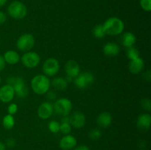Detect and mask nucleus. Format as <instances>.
<instances>
[{
  "label": "nucleus",
  "instance_id": "nucleus-3",
  "mask_svg": "<svg viewBox=\"0 0 151 150\" xmlns=\"http://www.w3.org/2000/svg\"><path fill=\"white\" fill-rule=\"evenodd\" d=\"M7 84L12 85L14 88L15 94L20 98H25L28 95L29 90L27 88L26 84L23 78L19 76H9L7 79Z\"/></svg>",
  "mask_w": 151,
  "mask_h": 150
},
{
  "label": "nucleus",
  "instance_id": "nucleus-33",
  "mask_svg": "<svg viewBox=\"0 0 151 150\" xmlns=\"http://www.w3.org/2000/svg\"><path fill=\"white\" fill-rule=\"evenodd\" d=\"M6 66V63L5 60H4V57L2 55L0 54V71H2L4 69Z\"/></svg>",
  "mask_w": 151,
  "mask_h": 150
},
{
  "label": "nucleus",
  "instance_id": "nucleus-39",
  "mask_svg": "<svg viewBox=\"0 0 151 150\" xmlns=\"http://www.w3.org/2000/svg\"><path fill=\"white\" fill-rule=\"evenodd\" d=\"M1 77H0V83H1Z\"/></svg>",
  "mask_w": 151,
  "mask_h": 150
},
{
  "label": "nucleus",
  "instance_id": "nucleus-12",
  "mask_svg": "<svg viewBox=\"0 0 151 150\" xmlns=\"http://www.w3.org/2000/svg\"><path fill=\"white\" fill-rule=\"evenodd\" d=\"M53 112H54L53 104L50 101H44L41 103L38 107L37 114L40 119L45 120L49 119L52 115Z\"/></svg>",
  "mask_w": 151,
  "mask_h": 150
},
{
  "label": "nucleus",
  "instance_id": "nucleus-13",
  "mask_svg": "<svg viewBox=\"0 0 151 150\" xmlns=\"http://www.w3.org/2000/svg\"><path fill=\"white\" fill-rule=\"evenodd\" d=\"M65 71H66V76L75 79L81 73V67L78 62L75 60H68L65 65Z\"/></svg>",
  "mask_w": 151,
  "mask_h": 150
},
{
  "label": "nucleus",
  "instance_id": "nucleus-28",
  "mask_svg": "<svg viewBox=\"0 0 151 150\" xmlns=\"http://www.w3.org/2000/svg\"><path fill=\"white\" fill-rule=\"evenodd\" d=\"M141 105L143 109L150 112L151 110V101L149 98H144L141 101Z\"/></svg>",
  "mask_w": 151,
  "mask_h": 150
},
{
  "label": "nucleus",
  "instance_id": "nucleus-16",
  "mask_svg": "<svg viewBox=\"0 0 151 150\" xmlns=\"http://www.w3.org/2000/svg\"><path fill=\"white\" fill-rule=\"evenodd\" d=\"M151 116L149 113H143L137 118V126L140 130H148L150 126Z\"/></svg>",
  "mask_w": 151,
  "mask_h": 150
},
{
  "label": "nucleus",
  "instance_id": "nucleus-24",
  "mask_svg": "<svg viewBox=\"0 0 151 150\" xmlns=\"http://www.w3.org/2000/svg\"><path fill=\"white\" fill-rule=\"evenodd\" d=\"M139 51L134 46L129 47L127 49V57L130 60H133L138 58V57H139Z\"/></svg>",
  "mask_w": 151,
  "mask_h": 150
},
{
  "label": "nucleus",
  "instance_id": "nucleus-19",
  "mask_svg": "<svg viewBox=\"0 0 151 150\" xmlns=\"http://www.w3.org/2000/svg\"><path fill=\"white\" fill-rule=\"evenodd\" d=\"M5 63L9 65H16L20 61L21 57L17 51L14 50H8L3 55Z\"/></svg>",
  "mask_w": 151,
  "mask_h": 150
},
{
  "label": "nucleus",
  "instance_id": "nucleus-23",
  "mask_svg": "<svg viewBox=\"0 0 151 150\" xmlns=\"http://www.w3.org/2000/svg\"><path fill=\"white\" fill-rule=\"evenodd\" d=\"M93 35L96 38H103L106 35V32H105L104 29H103V24L96 25L93 29Z\"/></svg>",
  "mask_w": 151,
  "mask_h": 150
},
{
  "label": "nucleus",
  "instance_id": "nucleus-30",
  "mask_svg": "<svg viewBox=\"0 0 151 150\" xmlns=\"http://www.w3.org/2000/svg\"><path fill=\"white\" fill-rule=\"evenodd\" d=\"M18 111V106L17 104H15V103H11V104H9V106L7 107V113L8 114L12 115L13 116L14 114H16Z\"/></svg>",
  "mask_w": 151,
  "mask_h": 150
},
{
  "label": "nucleus",
  "instance_id": "nucleus-4",
  "mask_svg": "<svg viewBox=\"0 0 151 150\" xmlns=\"http://www.w3.org/2000/svg\"><path fill=\"white\" fill-rule=\"evenodd\" d=\"M7 13L10 17L15 19H22L26 17L27 9L24 3L19 1H13L7 7Z\"/></svg>",
  "mask_w": 151,
  "mask_h": 150
},
{
  "label": "nucleus",
  "instance_id": "nucleus-31",
  "mask_svg": "<svg viewBox=\"0 0 151 150\" xmlns=\"http://www.w3.org/2000/svg\"><path fill=\"white\" fill-rule=\"evenodd\" d=\"M5 146L6 147H9V148H13V147L16 146V141L15 138H7V141L5 142Z\"/></svg>",
  "mask_w": 151,
  "mask_h": 150
},
{
  "label": "nucleus",
  "instance_id": "nucleus-26",
  "mask_svg": "<svg viewBox=\"0 0 151 150\" xmlns=\"http://www.w3.org/2000/svg\"><path fill=\"white\" fill-rule=\"evenodd\" d=\"M48 129L52 133H57L60 132V124L55 120L51 121L48 124Z\"/></svg>",
  "mask_w": 151,
  "mask_h": 150
},
{
  "label": "nucleus",
  "instance_id": "nucleus-17",
  "mask_svg": "<svg viewBox=\"0 0 151 150\" xmlns=\"http://www.w3.org/2000/svg\"><path fill=\"white\" fill-rule=\"evenodd\" d=\"M97 125L101 128H107L112 122V116L108 112H103L97 117Z\"/></svg>",
  "mask_w": 151,
  "mask_h": 150
},
{
  "label": "nucleus",
  "instance_id": "nucleus-20",
  "mask_svg": "<svg viewBox=\"0 0 151 150\" xmlns=\"http://www.w3.org/2000/svg\"><path fill=\"white\" fill-rule=\"evenodd\" d=\"M137 41V38L135 35L131 32H126L122 35V45L126 48L134 46Z\"/></svg>",
  "mask_w": 151,
  "mask_h": 150
},
{
  "label": "nucleus",
  "instance_id": "nucleus-14",
  "mask_svg": "<svg viewBox=\"0 0 151 150\" xmlns=\"http://www.w3.org/2000/svg\"><path fill=\"white\" fill-rule=\"evenodd\" d=\"M77 139L72 135H65L59 142V146L63 150H70L77 146Z\"/></svg>",
  "mask_w": 151,
  "mask_h": 150
},
{
  "label": "nucleus",
  "instance_id": "nucleus-18",
  "mask_svg": "<svg viewBox=\"0 0 151 150\" xmlns=\"http://www.w3.org/2000/svg\"><path fill=\"white\" fill-rule=\"evenodd\" d=\"M120 51V47L117 44L109 42L103 46V53L109 57L116 56Z\"/></svg>",
  "mask_w": 151,
  "mask_h": 150
},
{
  "label": "nucleus",
  "instance_id": "nucleus-11",
  "mask_svg": "<svg viewBox=\"0 0 151 150\" xmlns=\"http://www.w3.org/2000/svg\"><path fill=\"white\" fill-rule=\"evenodd\" d=\"M15 95L14 88L12 85L6 84L0 88V101L2 102H10L13 99Z\"/></svg>",
  "mask_w": 151,
  "mask_h": 150
},
{
  "label": "nucleus",
  "instance_id": "nucleus-27",
  "mask_svg": "<svg viewBox=\"0 0 151 150\" xmlns=\"http://www.w3.org/2000/svg\"><path fill=\"white\" fill-rule=\"evenodd\" d=\"M60 131L63 134L68 135L72 131V126L68 122H62L60 124Z\"/></svg>",
  "mask_w": 151,
  "mask_h": 150
},
{
  "label": "nucleus",
  "instance_id": "nucleus-40",
  "mask_svg": "<svg viewBox=\"0 0 151 150\" xmlns=\"http://www.w3.org/2000/svg\"><path fill=\"white\" fill-rule=\"evenodd\" d=\"M139 150H145V149H139Z\"/></svg>",
  "mask_w": 151,
  "mask_h": 150
},
{
  "label": "nucleus",
  "instance_id": "nucleus-22",
  "mask_svg": "<svg viewBox=\"0 0 151 150\" xmlns=\"http://www.w3.org/2000/svg\"><path fill=\"white\" fill-rule=\"evenodd\" d=\"M2 125L6 129H11L15 125V119L13 116L7 114L2 119Z\"/></svg>",
  "mask_w": 151,
  "mask_h": 150
},
{
  "label": "nucleus",
  "instance_id": "nucleus-34",
  "mask_svg": "<svg viewBox=\"0 0 151 150\" xmlns=\"http://www.w3.org/2000/svg\"><path fill=\"white\" fill-rule=\"evenodd\" d=\"M7 20V16L5 13L2 11H0V25L4 24V22Z\"/></svg>",
  "mask_w": 151,
  "mask_h": 150
},
{
  "label": "nucleus",
  "instance_id": "nucleus-36",
  "mask_svg": "<svg viewBox=\"0 0 151 150\" xmlns=\"http://www.w3.org/2000/svg\"><path fill=\"white\" fill-rule=\"evenodd\" d=\"M144 78L145 80L148 81V82H150V79H151V72L150 71H147L145 72V73L144 74Z\"/></svg>",
  "mask_w": 151,
  "mask_h": 150
},
{
  "label": "nucleus",
  "instance_id": "nucleus-10",
  "mask_svg": "<svg viewBox=\"0 0 151 150\" xmlns=\"http://www.w3.org/2000/svg\"><path fill=\"white\" fill-rule=\"evenodd\" d=\"M86 118L82 112L76 111L69 116V124L72 127H75L76 129L83 127L86 124Z\"/></svg>",
  "mask_w": 151,
  "mask_h": 150
},
{
  "label": "nucleus",
  "instance_id": "nucleus-5",
  "mask_svg": "<svg viewBox=\"0 0 151 150\" xmlns=\"http://www.w3.org/2000/svg\"><path fill=\"white\" fill-rule=\"evenodd\" d=\"M54 112L60 116H67L70 114L72 110V103L69 99L60 98L55 101L53 104Z\"/></svg>",
  "mask_w": 151,
  "mask_h": 150
},
{
  "label": "nucleus",
  "instance_id": "nucleus-6",
  "mask_svg": "<svg viewBox=\"0 0 151 150\" xmlns=\"http://www.w3.org/2000/svg\"><path fill=\"white\" fill-rule=\"evenodd\" d=\"M18 49L22 51H29L35 46V38L29 33H24L21 35L16 42Z\"/></svg>",
  "mask_w": 151,
  "mask_h": 150
},
{
  "label": "nucleus",
  "instance_id": "nucleus-29",
  "mask_svg": "<svg viewBox=\"0 0 151 150\" xmlns=\"http://www.w3.org/2000/svg\"><path fill=\"white\" fill-rule=\"evenodd\" d=\"M140 5L145 11L150 12L151 10V0H140Z\"/></svg>",
  "mask_w": 151,
  "mask_h": 150
},
{
  "label": "nucleus",
  "instance_id": "nucleus-37",
  "mask_svg": "<svg viewBox=\"0 0 151 150\" xmlns=\"http://www.w3.org/2000/svg\"><path fill=\"white\" fill-rule=\"evenodd\" d=\"M6 146L3 142L0 141V150H6Z\"/></svg>",
  "mask_w": 151,
  "mask_h": 150
},
{
  "label": "nucleus",
  "instance_id": "nucleus-8",
  "mask_svg": "<svg viewBox=\"0 0 151 150\" xmlns=\"http://www.w3.org/2000/svg\"><path fill=\"white\" fill-rule=\"evenodd\" d=\"M60 69V63L57 59L50 57L47 59L42 66L44 74L47 76H54L57 74Z\"/></svg>",
  "mask_w": 151,
  "mask_h": 150
},
{
  "label": "nucleus",
  "instance_id": "nucleus-1",
  "mask_svg": "<svg viewBox=\"0 0 151 150\" xmlns=\"http://www.w3.org/2000/svg\"><path fill=\"white\" fill-rule=\"evenodd\" d=\"M30 85L35 94L38 95H44L50 91L51 82L46 75L37 74L32 79Z\"/></svg>",
  "mask_w": 151,
  "mask_h": 150
},
{
  "label": "nucleus",
  "instance_id": "nucleus-35",
  "mask_svg": "<svg viewBox=\"0 0 151 150\" xmlns=\"http://www.w3.org/2000/svg\"><path fill=\"white\" fill-rule=\"evenodd\" d=\"M74 150H90L89 147L86 145H81L78 146H75Z\"/></svg>",
  "mask_w": 151,
  "mask_h": 150
},
{
  "label": "nucleus",
  "instance_id": "nucleus-38",
  "mask_svg": "<svg viewBox=\"0 0 151 150\" xmlns=\"http://www.w3.org/2000/svg\"><path fill=\"white\" fill-rule=\"evenodd\" d=\"M7 0H0V7H3L7 3Z\"/></svg>",
  "mask_w": 151,
  "mask_h": 150
},
{
  "label": "nucleus",
  "instance_id": "nucleus-7",
  "mask_svg": "<svg viewBox=\"0 0 151 150\" xmlns=\"http://www.w3.org/2000/svg\"><path fill=\"white\" fill-rule=\"evenodd\" d=\"M21 61L22 63L27 69H33L41 62V57L38 53L35 51H27L21 57Z\"/></svg>",
  "mask_w": 151,
  "mask_h": 150
},
{
  "label": "nucleus",
  "instance_id": "nucleus-9",
  "mask_svg": "<svg viewBox=\"0 0 151 150\" xmlns=\"http://www.w3.org/2000/svg\"><path fill=\"white\" fill-rule=\"evenodd\" d=\"M94 77L93 74L88 71L81 72L77 77L75 78V84L77 88L84 89L90 86L94 82Z\"/></svg>",
  "mask_w": 151,
  "mask_h": 150
},
{
  "label": "nucleus",
  "instance_id": "nucleus-2",
  "mask_svg": "<svg viewBox=\"0 0 151 150\" xmlns=\"http://www.w3.org/2000/svg\"><path fill=\"white\" fill-rule=\"evenodd\" d=\"M106 35L116 36L122 33L125 29L124 22L117 17H111L108 19L103 24Z\"/></svg>",
  "mask_w": 151,
  "mask_h": 150
},
{
  "label": "nucleus",
  "instance_id": "nucleus-32",
  "mask_svg": "<svg viewBox=\"0 0 151 150\" xmlns=\"http://www.w3.org/2000/svg\"><path fill=\"white\" fill-rule=\"evenodd\" d=\"M47 97L49 100H55L57 97V94L53 91H49L47 93Z\"/></svg>",
  "mask_w": 151,
  "mask_h": 150
},
{
  "label": "nucleus",
  "instance_id": "nucleus-15",
  "mask_svg": "<svg viewBox=\"0 0 151 150\" xmlns=\"http://www.w3.org/2000/svg\"><path fill=\"white\" fill-rule=\"evenodd\" d=\"M145 68L144 60L141 57L135 59V60H130L128 63V70L133 74H138L142 71Z\"/></svg>",
  "mask_w": 151,
  "mask_h": 150
},
{
  "label": "nucleus",
  "instance_id": "nucleus-25",
  "mask_svg": "<svg viewBox=\"0 0 151 150\" xmlns=\"http://www.w3.org/2000/svg\"><path fill=\"white\" fill-rule=\"evenodd\" d=\"M102 136V132L98 128H94L91 129L88 132V137L92 141H97L100 139Z\"/></svg>",
  "mask_w": 151,
  "mask_h": 150
},
{
  "label": "nucleus",
  "instance_id": "nucleus-21",
  "mask_svg": "<svg viewBox=\"0 0 151 150\" xmlns=\"http://www.w3.org/2000/svg\"><path fill=\"white\" fill-rule=\"evenodd\" d=\"M52 85L53 88L58 91H64L66 89L68 85V82L65 78L63 77H55L52 80Z\"/></svg>",
  "mask_w": 151,
  "mask_h": 150
}]
</instances>
